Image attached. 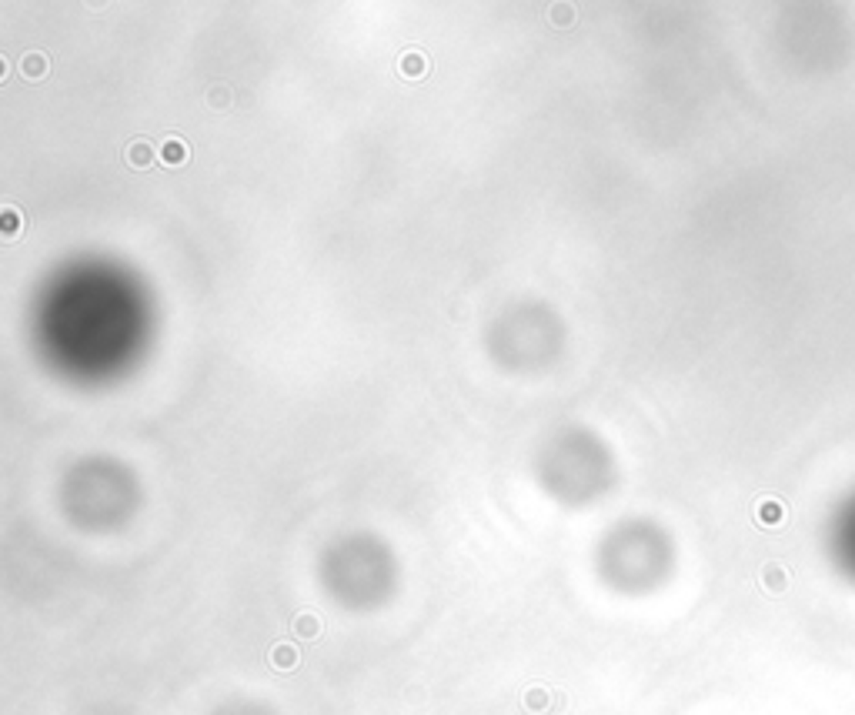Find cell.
Masks as SVG:
<instances>
[{"label": "cell", "instance_id": "1", "mask_svg": "<svg viewBox=\"0 0 855 715\" xmlns=\"http://www.w3.org/2000/svg\"><path fill=\"white\" fill-rule=\"evenodd\" d=\"M124 161L134 167V171H151L157 161H161V154L154 151L151 141H144V137H137V141L127 144V151H124Z\"/></svg>", "mask_w": 855, "mask_h": 715}, {"label": "cell", "instance_id": "2", "mask_svg": "<svg viewBox=\"0 0 855 715\" xmlns=\"http://www.w3.org/2000/svg\"><path fill=\"white\" fill-rule=\"evenodd\" d=\"M428 70H431V60H428L421 51H405V54L398 57V74L408 80H418L425 78Z\"/></svg>", "mask_w": 855, "mask_h": 715}, {"label": "cell", "instance_id": "3", "mask_svg": "<svg viewBox=\"0 0 855 715\" xmlns=\"http://www.w3.org/2000/svg\"><path fill=\"white\" fill-rule=\"evenodd\" d=\"M191 161V147H187V141H181V137H167L164 144H161V164L167 167H181Z\"/></svg>", "mask_w": 855, "mask_h": 715}, {"label": "cell", "instance_id": "4", "mask_svg": "<svg viewBox=\"0 0 855 715\" xmlns=\"http://www.w3.org/2000/svg\"><path fill=\"white\" fill-rule=\"evenodd\" d=\"M47 70H51V60H47V54H41V51H31V54H23L21 60V74L27 80H41L47 78Z\"/></svg>", "mask_w": 855, "mask_h": 715}, {"label": "cell", "instance_id": "5", "mask_svg": "<svg viewBox=\"0 0 855 715\" xmlns=\"http://www.w3.org/2000/svg\"><path fill=\"white\" fill-rule=\"evenodd\" d=\"M21 228H23L21 214H17L11 204H4V211H0V238H4V241H14V238L21 234Z\"/></svg>", "mask_w": 855, "mask_h": 715}, {"label": "cell", "instance_id": "6", "mask_svg": "<svg viewBox=\"0 0 855 715\" xmlns=\"http://www.w3.org/2000/svg\"><path fill=\"white\" fill-rule=\"evenodd\" d=\"M548 17L555 27H571V23H575V7H571L568 0H558V4H551Z\"/></svg>", "mask_w": 855, "mask_h": 715}, {"label": "cell", "instance_id": "7", "mask_svg": "<svg viewBox=\"0 0 855 715\" xmlns=\"http://www.w3.org/2000/svg\"><path fill=\"white\" fill-rule=\"evenodd\" d=\"M208 104H214V107H228V104H230V94H228V88H211V94H208Z\"/></svg>", "mask_w": 855, "mask_h": 715}, {"label": "cell", "instance_id": "8", "mask_svg": "<svg viewBox=\"0 0 855 715\" xmlns=\"http://www.w3.org/2000/svg\"><path fill=\"white\" fill-rule=\"evenodd\" d=\"M90 7H104V0H87Z\"/></svg>", "mask_w": 855, "mask_h": 715}]
</instances>
